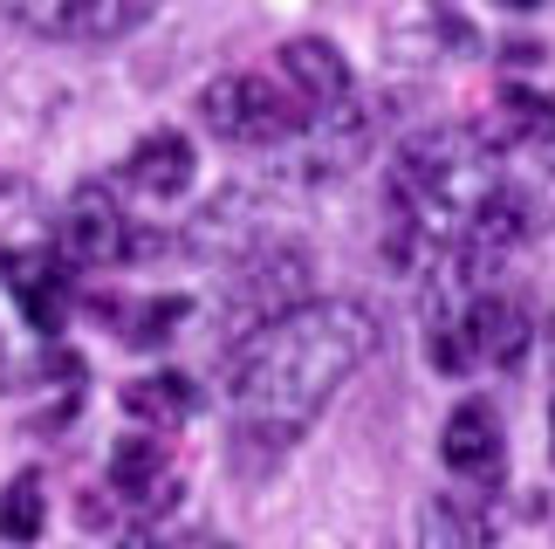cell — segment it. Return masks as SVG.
I'll list each match as a JSON object with an SVG mask.
<instances>
[{
	"instance_id": "13",
	"label": "cell",
	"mask_w": 555,
	"mask_h": 549,
	"mask_svg": "<svg viewBox=\"0 0 555 549\" xmlns=\"http://www.w3.org/2000/svg\"><path fill=\"white\" fill-rule=\"evenodd\" d=\"M418 549H494V515L474 495H433L418 509Z\"/></svg>"
},
{
	"instance_id": "8",
	"label": "cell",
	"mask_w": 555,
	"mask_h": 549,
	"mask_svg": "<svg viewBox=\"0 0 555 549\" xmlns=\"http://www.w3.org/2000/svg\"><path fill=\"white\" fill-rule=\"evenodd\" d=\"M274 76H282V82H288V97L309 111V124L350 103V62L336 55L330 41H315V35L282 41V49H274Z\"/></svg>"
},
{
	"instance_id": "14",
	"label": "cell",
	"mask_w": 555,
	"mask_h": 549,
	"mask_svg": "<svg viewBox=\"0 0 555 549\" xmlns=\"http://www.w3.org/2000/svg\"><path fill=\"white\" fill-rule=\"evenodd\" d=\"M192 406H199V392H192V378L179 371H152V378H138V385H124V412L144 419V426H185Z\"/></svg>"
},
{
	"instance_id": "18",
	"label": "cell",
	"mask_w": 555,
	"mask_h": 549,
	"mask_svg": "<svg viewBox=\"0 0 555 549\" xmlns=\"http://www.w3.org/2000/svg\"><path fill=\"white\" fill-rule=\"evenodd\" d=\"M0 385H8V350H0Z\"/></svg>"
},
{
	"instance_id": "17",
	"label": "cell",
	"mask_w": 555,
	"mask_h": 549,
	"mask_svg": "<svg viewBox=\"0 0 555 549\" xmlns=\"http://www.w3.org/2000/svg\"><path fill=\"white\" fill-rule=\"evenodd\" d=\"M117 549H158V542L152 536H131V542H117Z\"/></svg>"
},
{
	"instance_id": "6",
	"label": "cell",
	"mask_w": 555,
	"mask_h": 549,
	"mask_svg": "<svg viewBox=\"0 0 555 549\" xmlns=\"http://www.w3.org/2000/svg\"><path fill=\"white\" fill-rule=\"evenodd\" d=\"M158 0H0V14L49 41H117L152 21Z\"/></svg>"
},
{
	"instance_id": "16",
	"label": "cell",
	"mask_w": 555,
	"mask_h": 549,
	"mask_svg": "<svg viewBox=\"0 0 555 549\" xmlns=\"http://www.w3.org/2000/svg\"><path fill=\"white\" fill-rule=\"evenodd\" d=\"M185 323V295H158V303H144L138 316H131V344H165V336H172Z\"/></svg>"
},
{
	"instance_id": "5",
	"label": "cell",
	"mask_w": 555,
	"mask_h": 549,
	"mask_svg": "<svg viewBox=\"0 0 555 549\" xmlns=\"http://www.w3.org/2000/svg\"><path fill=\"white\" fill-rule=\"evenodd\" d=\"M55 247H62L69 261H82V268H124V261L158 255V234H144V227L124 214L111 186H82V193L62 206Z\"/></svg>"
},
{
	"instance_id": "4",
	"label": "cell",
	"mask_w": 555,
	"mask_h": 549,
	"mask_svg": "<svg viewBox=\"0 0 555 549\" xmlns=\"http://www.w3.org/2000/svg\"><path fill=\"white\" fill-rule=\"evenodd\" d=\"M199 124L220 144H241V152H274V144H295L309 131V111L288 97L282 76L261 69H233L220 82L199 90Z\"/></svg>"
},
{
	"instance_id": "3",
	"label": "cell",
	"mask_w": 555,
	"mask_h": 549,
	"mask_svg": "<svg viewBox=\"0 0 555 549\" xmlns=\"http://www.w3.org/2000/svg\"><path fill=\"white\" fill-rule=\"evenodd\" d=\"M433 316H425V350H433L439 371H507L521 365L528 350V309L515 295H501L494 282H474V289H446V295H425Z\"/></svg>"
},
{
	"instance_id": "9",
	"label": "cell",
	"mask_w": 555,
	"mask_h": 549,
	"mask_svg": "<svg viewBox=\"0 0 555 549\" xmlns=\"http://www.w3.org/2000/svg\"><path fill=\"white\" fill-rule=\"evenodd\" d=\"M439 460H446V468H453L460 481H474V488H494L501 468H507L501 412L487 406V398H466V406L446 419V433H439Z\"/></svg>"
},
{
	"instance_id": "10",
	"label": "cell",
	"mask_w": 555,
	"mask_h": 549,
	"mask_svg": "<svg viewBox=\"0 0 555 549\" xmlns=\"http://www.w3.org/2000/svg\"><path fill=\"white\" fill-rule=\"evenodd\" d=\"M111 488L117 501H131V509H165V501H179V460L165 439H117L111 454Z\"/></svg>"
},
{
	"instance_id": "19",
	"label": "cell",
	"mask_w": 555,
	"mask_h": 549,
	"mask_svg": "<svg viewBox=\"0 0 555 549\" xmlns=\"http://www.w3.org/2000/svg\"><path fill=\"white\" fill-rule=\"evenodd\" d=\"M548 433H555V412H548ZM548 454H555V439H548Z\"/></svg>"
},
{
	"instance_id": "11",
	"label": "cell",
	"mask_w": 555,
	"mask_h": 549,
	"mask_svg": "<svg viewBox=\"0 0 555 549\" xmlns=\"http://www.w3.org/2000/svg\"><path fill=\"white\" fill-rule=\"evenodd\" d=\"M69 255L62 247H35V255H8V289L14 303L28 309L35 330H55L62 323V303H69Z\"/></svg>"
},
{
	"instance_id": "12",
	"label": "cell",
	"mask_w": 555,
	"mask_h": 549,
	"mask_svg": "<svg viewBox=\"0 0 555 549\" xmlns=\"http://www.w3.org/2000/svg\"><path fill=\"white\" fill-rule=\"evenodd\" d=\"M117 179L131 186V193L172 200V193H185V186H192V144H185L179 131H152L131 158H124V173H117Z\"/></svg>"
},
{
	"instance_id": "15",
	"label": "cell",
	"mask_w": 555,
	"mask_h": 549,
	"mask_svg": "<svg viewBox=\"0 0 555 549\" xmlns=\"http://www.w3.org/2000/svg\"><path fill=\"white\" fill-rule=\"evenodd\" d=\"M41 515H49V501H41V474H14L8 495H0V536H8V542H35Z\"/></svg>"
},
{
	"instance_id": "2",
	"label": "cell",
	"mask_w": 555,
	"mask_h": 549,
	"mask_svg": "<svg viewBox=\"0 0 555 549\" xmlns=\"http://www.w3.org/2000/svg\"><path fill=\"white\" fill-rule=\"evenodd\" d=\"M377 350V316L350 295L336 303H295L268 323L227 336L220 350V385L227 412L247 439L288 447Z\"/></svg>"
},
{
	"instance_id": "20",
	"label": "cell",
	"mask_w": 555,
	"mask_h": 549,
	"mask_svg": "<svg viewBox=\"0 0 555 549\" xmlns=\"http://www.w3.org/2000/svg\"><path fill=\"white\" fill-rule=\"evenodd\" d=\"M507 8H535V0H507Z\"/></svg>"
},
{
	"instance_id": "7",
	"label": "cell",
	"mask_w": 555,
	"mask_h": 549,
	"mask_svg": "<svg viewBox=\"0 0 555 549\" xmlns=\"http://www.w3.org/2000/svg\"><path fill=\"white\" fill-rule=\"evenodd\" d=\"M302 282H309V261L295 255V247H261V255H247L241 268L227 274V295H220V309H227V336H241L254 323H268V316H282L302 303Z\"/></svg>"
},
{
	"instance_id": "1",
	"label": "cell",
	"mask_w": 555,
	"mask_h": 549,
	"mask_svg": "<svg viewBox=\"0 0 555 549\" xmlns=\"http://www.w3.org/2000/svg\"><path fill=\"white\" fill-rule=\"evenodd\" d=\"M384 214H391L384 255L404 274H418L425 295H446L487 282L507 247L535 234L542 193L521 179L507 144H494L474 124H439L391 158Z\"/></svg>"
}]
</instances>
